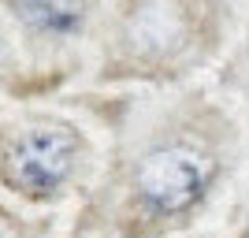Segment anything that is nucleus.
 I'll list each match as a JSON object with an SVG mask.
<instances>
[{"instance_id":"f257e3e1","label":"nucleus","mask_w":249,"mask_h":238,"mask_svg":"<svg viewBox=\"0 0 249 238\" xmlns=\"http://www.w3.org/2000/svg\"><path fill=\"white\" fill-rule=\"evenodd\" d=\"M216 171L219 160L205 142L175 134L142 156L134 171V190L145 208L171 216V212H186L197 205L205 190L212 186Z\"/></svg>"},{"instance_id":"f03ea898","label":"nucleus","mask_w":249,"mask_h":238,"mask_svg":"<svg viewBox=\"0 0 249 238\" xmlns=\"http://www.w3.org/2000/svg\"><path fill=\"white\" fill-rule=\"evenodd\" d=\"M78 134L63 123H26L0 142V179L26 197H49L71 179Z\"/></svg>"},{"instance_id":"7ed1b4c3","label":"nucleus","mask_w":249,"mask_h":238,"mask_svg":"<svg viewBox=\"0 0 249 238\" xmlns=\"http://www.w3.org/2000/svg\"><path fill=\"white\" fill-rule=\"evenodd\" d=\"M19 15L37 30L74 34L86 19V0H15Z\"/></svg>"},{"instance_id":"20e7f679","label":"nucleus","mask_w":249,"mask_h":238,"mask_svg":"<svg viewBox=\"0 0 249 238\" xmlns=\"http://www.w3.org/2000/svg\"><path fill=\"white\" fill-rule=\"evenodd\" d=\"M0 238H19V227H15V220L4 216V212H0Z\"/></svg>"}]
</instances>
